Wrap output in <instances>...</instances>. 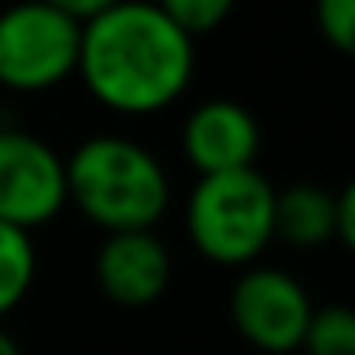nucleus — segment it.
Returning <instances> with one entry per match:
<instances>
[{
  "label": "nucleus",
  "instance_id": "nucleus-1",
  "mask_svg": "<svg viewBox=\"0 0 355 355\" xmlns=\"http://www.w3.org/2000/svg\"><path fill=\"white\" fill-rule=\"evenodd\" d=\"M77 77L96 103L119 115H157L195 77V39L153 0H119L80 24Z\"/></svg>",
  "mask_w": 355,
  "mask_h": 355
},
{
  "label": "nucleus",
  "instance_id": "nucleus-2",
  "mask_svg": "<svg viewBox=\"0 0 355 355\" xmlns=\"http://www.w3.org/2000/svg\"><path fill=\"white\" fill-rule=\"evenodd\" d=\"M69 202L103 233L153 230L172 199L168 172L123 134L85 138L65 161Z\"/></svg>",
  "mask_w": 355,
  "mask_h": 355
},
{
  "label": "nucleus",
  "instance_id": "nucleus-3",
  "mask_svg": "<svg viewBox=\"0 0 355 355\" xmlns=\"http://www.w3.org/2000/svg\"><path fill=\"white\" fill-rule=\"evenodd\" d=\"M187 237L218 268H252L275 241V187L256 168L199 176L187 195Z\"/></svg>",
  "mask_w": 355,
  "mask_h": 355
},
{
  "label": "nucleus",
  "instance_id": "nucleus-4",
  "mask_svg": "<svg viewBox=\"0 0 355 355\" xmlns=\"http://www.w3.org/2000/svg\"><path fill=\"white\" fill-rule=\"evenodd\" d=\"M80 24L46 0H19L0 8V88L50 92L77 77Z\"/></svg>",
  "mask_w": 355,
  "mask_h": 355
},
{
  "label": "nucleus",
  "instance_id": "nucleus-5",
  "mask_svg": "<svg viewBox=\"0 0 355 355\" xmlns=\"http://www.w3.org/2000/svg\"><path fill=\"white\" fill-rule=\"evenodd\" d=\"M65 207V157L39 134L0 126V222L35 233Z\"/></svg>",
  "mask_w": 355,
  "mask_h": 355
},
{
  "label": "nucleus",
  "instance_id": "nucleus-6",
  "mask_svg": "<svg viewBox=\"0 0 355 355\" xmlns=\"http://www.w3.org/2000/svg\"><path fill=\"white\" fill-rule=\"evenodd\" d=\"M313 302L309 291L279 268H245L230 291V321L245 344L268 355L298 352Z\"/></svg>",
  "mask_w": 355,
  "mask_h": 355
},
{
  "label": "nucleus",
  "instance_id": "nucleus-7",
  "mask_svg": "<svg viewBox=\"0 0 355 355\" xmlns=\"http://www.w3.org/2000/svg\"><path fill=\"white\" fill-rule=\"evenodd\" d=\"M96 286L123 309H146L164 298L172 283V252L153 230L107 233L92 260Z\"/></svg>",
  "mask_w": 355,
  "mask_h": 355
},
{
  "label": "nucleus",
  "instance_id": "nucleus-8",
  "mask_svg": "<svg viewBox=\"0 0 355 355\" xmlns=\"http://www.w3.org/2000/svg\"><path fill=\"white\" fill-rule=\"evenodd\" d=\"M180 149L199 176L256 168L260 123L237 100H202L199 107L187 111L184 130H180Z\"/></svg>",
  "mask_w": 355,
  "mask_h": 355
},
{
  "label": "nucleus",
  "instance_id": "nucleus-9",
  "mask_svg": "<svg viewBox=\"0 0 355 355\" xmlns=\"http://www.w3.org/2000/svg\"><path fill=\"white\" fill-rule=\"evenodd\" d=\"M275 237L291 248H321L336 241V195L321 184H291L275 191Z\"/></svg>",
  "mask_w": 355,
  "mask_h": 355
},
{
  "label": "nucleus",
  "instance_id": "nucleus-10",
  "mask_svg": "<svg viewBox=\"0 0 355 355\" xmlns=\"http://www.w3.org/2000/svg\"><path fill=\"white\" fill-rule=\"evenodd\" d=\"M39 275V252L27 230L0 222V321L31 294Z\"/></svg>",
  "mask_w": 355,
  "mask_h": 355
},
{
  "label": "nucleus",
  "instance_id": "nucleus-11",
  "mask_svg": "<svg viewBox=\"0 0 355 355\" xmlns=\"http://www.w3.org/2000/svg\"><path fill=\"white\" fill-rule=\"evenodd\" d=\"M306 355H355V306H321L309 313L306 336H302Z\"/></svg>",
  "mask_w": 355,
  "mask_h": 355
},
{
  "label": "nucleus",
  "instance_id": "nucleus-12",
  "mask_svg": "<svg viewBox=\"0 0 355 355\" xmlns=\"http://www.w3.org/2000/svg\"><path fill=\"white\" fill-rule=\"evenodd\" d=\"M157 8L172 19L184 35L199 39V35H210L230 19L233 4L237 0H153Z\"/></svg>",
  "mask_w": 355,
  "mask_h": 355
},
{
  "label": "nucleus",
  "instance_id": "nucleus-13",
  "mask_svg": "<svg viewBox=\"0 0 355 355\" xmlns=\"http://www.w3.org/2000/svg\"><path fill=\"white\" fill-rule=\"evenodd\" d=\"M313 19H317L321 39L336 54L355 58V0H317Z\"/></svg>",
  "mask_w": 355,
  "mask_h": 355
},
{
  "label": "nucleus",
  "instance_id": "nucleus-14",
  "mask_svg": "<svg viewBox=\"0 0 355 355\" xmlns=\"http://www.w3.org/2000/svg\"><path fill=\"white\" fill-rule=\"evenodd\" d=\"M336 237L355 252V176L336 195Z\"/></svg>",
  "mask_w": 355,
  "mask_h": 355
},
{
  "label": "nucleus",
  "instance_id": "nucleus-15",
  "mask_svg": "<svg viewBox=\"0 0 355 355\" xmlns=\"http://www.w3.org/2000/svg\"><path fill=\"white\" fill-rule=\"evenodd\" d=\"M50 8L65 12L69 19H77V24H88V19H96L100 12H107L111 4H119V0H46Z\"/></svg>",
  "mask_w": 355,
  "mask_h": 355
},
{
  "label": "nucleus",
  "instance_id": "nucleus-16",
  "mask_svg": "<svg viewBox=\"0 0 355 355\" xmlns=\"http://www.w3.org/2000/svg\"><path fill=\"white\" fill-rule=\"evenodd\" d=\"M0 355H24V347H19V340L12 336L4 324H0Z\"/></svg>",
  "mask_w": 355,
  "mask_h": 355
}]
</instances>
